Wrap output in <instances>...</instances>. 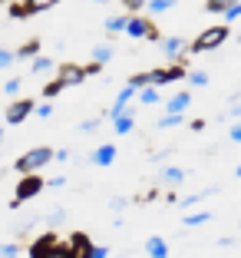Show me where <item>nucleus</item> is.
<instances>
[{"mask_svg":"<svg viewBox=\"0 0 241 258\" xmlns=\"http://www.w3.org/2000/svg\"><path fill=\"white\" fill-rule=\"evenodd\" d=\"M50 156L53 152L50 149H37V152H27L20 162H17V169L20 172H30V169H37V166H43V162H50Z\"/></svg>","mask_w":241,"mask_h":258,"instance_id":"1","label":"nucleus"},{"mask_svg":"<svg viewBox=\"0 0 241 258\" xmlns=\"http://www.w3.org/2000/svg\"><path fill=\"white\" fill-rule=\"evenodd\" d=\"M221 40H225V27H215V30H205L202 37H198L195 50H211V46H218Z\"/></svg>","mask_w":241,"mask_h":258,"instance_id":"2","label":"nucleus"},{"mask_svg":"<svg viewBox=\"0 0 241 258\" xmlns=\"http://www.w3.org/2000/svg\"><path fill=\"white\" fill-rule=\"evenodd\" d=\"M40 192V179H23L20 189H17V199H27V196H37Z\"/></svg>","mask_w":241,"mask_h":258,"instance_id":"3","label":"nucleus"},{"mask_svg":"<svg viewBox=\"0 0 241 258\" xmlns=\"http://www.w3.org/2000/svg\"><path fill=\"white\" fill-rule=\"evenodd\" d=\"M30 113V103H14V106L7 109V119L10 122H23V116Z\"/></svg>","mask_w":241,"mask_h":258,"instance_id":"4","label":"nucleus"},{"mask_svg":"<svg viewBox=\"0 0 241 258\" xmlns=\"http://www.w3.org/2000/svg\"><path fill=\"white\" fill-rule=\"evenodd\" d=\"M79 80H83V73H79L76 67H66V70H63V76H60V83H63V86H69V83H79Z\"/></svg>","mask_w":241,"mask_h":258,"instance_id":"5","label":"nucleus"},{"mask_svg":"<svg viewBox=\"0 0 241 258\" xmlns=\"http://www.w3.org/2000/svg\"><path fill=\"white\" fill-rule=\"evenodd\" d=\"M145 248H149L152 258H162V255H166V242H162V238H149V245H145Z\"/></svg>","mask_w":241,"mask_h":258,"instance_id":"6","label":"nucleus"},{"mask_svg":"<svg viewBox=\"0 0 241 258\" xmlns=\"http://www.w3.org/2000/svg\"><path fill=\"white\" fill-rule=\"evenodd\" d=\"M113 159H116V149H113V146H103V149L96 152V162H99V166H106V162H113Z\"/></svg>","mask_w":241,"mask_h":258,"instance_id":"7","label":"nucleus"},{"mask_svg":"<svg viewBox=\"0 0 241 258\" xmlns=\"http://www.w3.org/2000/svg\"><path fill=\"white\" fill-rule=\"evenodd\" d=\"M129 126H132V116L122 113V109H116V129H119V133H126Z\"/></svg>","mask_w":241,"mask_h":258,"instance_id":"8","label":"nucleus"},{"mask_svg":"<svg viewBox=\"0 0 241 258\" xmlns=\"http://www.w3.org/2000/svg\"><path fill=\"white\" fill-rule=\"evenodd\" d=\"M50 248H53V235H46L33 245V255H50Z\"/></svg>","mask_w":241,"mask_h":258,"instance_id":"9","label":"nucleus"},{"mask_svg":"<svg viewBox=\"0 0 241 258\" xmlns=\"http://www.w3.org/2000/svg\"><path fill=\"white\" fill-rule=\"evenodd\" d=\"M56 0H27V10L30 14H37V10H46V7H53Z\"/></svg>","mask_w":241,"mask_h":258,"instance_id":"10","label":"nucleus"},{"mask_svg":"<svg viewBox=\"0 0 241 258\" xmlns=\"http://www.w3.org/2000/svg\"><path fill=\"white\" fill-rule=\"evenodd\" d=\"M189 106V93H182V96H175L172 103H169V109H172V113H179V109H185Z\"/></svg>","mask_w":241,"mask_h":258,"instance_id":"11","label":"nucleus"},{"mask_svg":"<svg viewBox=\"0 0 241 258\" xmlns=\"http://www.w3.org/2000/svg\"><path fill=\"white\" fill-rule=\"evenodd\" d=\"M73 248H76V255H90V242H86L83 235H76V238H73Z\"/></svg>","mask_w":241,"mask_h":258,"instance_id":"12","label":"nucleus"},{"mask_svg":"<svg viewBox=\"0 0 241 258\" xmlns=\"http://www.w3.org/2000/svg\"><path fill=\"white\" fill-rule=\"evenodd\" d=\"M169 7H172V0H152V4H149L152 14H158V10H169Z\"/></svg>","mask_w":241,"mask_h":258,"instance_id":"13","label":"nucleus"},{"mask_svg":"<svg viewBox=\"0 0 241 258\" xmlns=\"http://www.w3.org/2000/svg\"><path fill=\"white\" fill-rule=\"evenodd\" d=\"M129 33H132V37H142V33H145V23L142 20H132V23H129Z\"/></svg>","mask_w":241,"mask_h":258,"instance_id":"14","label":"nucleus"},{"mask_svg":"<svg viewBox=\"0 0 241 258\" xmlns=\"http://www.w3.org/2000/svg\"><path fill=\"white\" fill-rule=\"evenodd\" d=\"M182 169H166V182H182Z\"/></svg>","mask_w":241,"mask_h":258,"instance_id":"15","label":"nucleus"},{"mask_svg":"<svg viewBox=\"0 0 241 258\" xmlns=\"http://www.w3.org/2000/svg\"><path fill=\"white\" fill-rule=\"evenodd\" d=\"M238 14H241V7H238V4L231 0V4L225 7V17H228V20H238Z\"/></svg>","mask_w":241,"mask_h":258,"instance_id":"16","label":"nucleus"},{"mask_svg":"<svg viewBox=\"0 0 241 258\" xmlns=\"http://www.w3.org/2000/svg\"><path fill=\"white\" fill-rule=\"evenodd\" d=\"M109 56H113V50H109V46H96V60H99V63L109 60Z\"/></svg>","mask_w":241,"mask_h":258,"instance_id":"17","label":"nucleus"},{"mask_svg":"<svg viewBox=\"0 0 241 258\" xmlns=\"http://www.w3.org/2000/svg\"><path fill=\"white\" fill-rule=\"evenodd\" d=\"M129 96H132V86H126V90H122V93H119V99H116V109H122V103H126V99H129Z\"/></svg>","mask_w":241,"mask_h":258,"instance_id":"18","label":"nucleus"},{"mask_svg":"<svg viewBox=\"0 0 241 258\" xmlns=\"http://www.w3.org/2000/svg\"><path fill=\"white\" fill-rule=\"evenodd\" d=\"M231 0H208V10H225Z\"/></svg>","mask_w":241,"mask_h":258,"instance_id":"19","label":"nucleus"},{"mask_svg":"<svg viewBox=\"0 0 241 258\" xmlns=\"http://www.w3.org/2000/svg\"><path fill=\"white\" fill-rule=\"evenodd\" d=\"M60 90H63V83H60V80H56V83H50V86H46L43 93H46V96H56V93H60Z\"/></svg>","mask_w":241,"mask_h":258,"instance_id":"20","label":"nucleus"},{"mask_svg":"<svg viewBox=\"0 0 241 258\" xmlns=\"http://www.w3.org/2000/svg\"><path fill=\"white\" fill-rule=\"evenodd\" d=\"M166 50H169V53H179V50H182V40H169Z\"/></svg>","mask_w":241,"mask_h":258,"instance_id":"21","label":"nucleus"},{"mask_svg":"<svg viewBox=\"0 0 241 258\" xmlns=\"http://www.w3.org/2000/svg\"><path fill=\"white\" fill-rule=\"evenodd\" d=\"M17 251H20L17 245H4V248H0V255H7V258H10V255H17Z\"/></svg>","mask_w":241,"mask_h":258,"instance_id":"22","label":"nucleus"},{"mask_svg":"<svg viewBox=\"0 0 241 258\" xmlns=\"http://www.w3.org/2000/svg\"><path fill=\"white\" fill-rule=\"evenodd\" d=\"M142 103H155V90H142Z\"/></svg>","mask_w":241,"mask_h":258,"instance_id":"23","label":"nucleus"},{"mask_svg":"<svg viewBox=\"0 0 241 258\" xmlns=\"http://www.w3.org/2000/svg\"><path fill=\"white\" fill-rule=\"evenodd\" d=\"M33 70H37V73H46V70H50V60H37V67H33Z\"/></svg>","mask_w":241,"mask_h":258,"instance_id":"24","label":"nucleus"},{"mask_svg":"<svg viewBox=\"0 0 241 258\" xmlns=\"http://www.w3.org/2000/svg\"><path fill=\"white\" fill-rule=\"evenodd\" d=\"M50 255H56V258H66V255H73V251H69V248H53Z\"/></svg>","mask_w":241,"mask_h":258,"instance_id":"25","label":"nucleus"},{"mask_svg":"<svg viewBox=\"0 0 241 258\" xmlns=\"http://www.w3.org/2000/svg\"><path fill=\"white\" fill-rule=\"evenodd\" d=\"M10 60H14V56H10V53H4V50H0V67H7Z\"/></svg>","mask_w":241,"mask_h":258,"instance_id":"26","label":"nucleus"},{"mask_svg":"<svg viewBox=\"0 0 241 258\" xmlns=\"http://www.w3.org/2000/svg\"><path fill=\"white\" fill-rule=\"evenodd\" d=\"M139 4H142V0H126V7H132V10H136Z\"/></svg>","mask_w":241,"mask_h":258,"instance_id":"27","label":"nucleus"}]
</instances>
